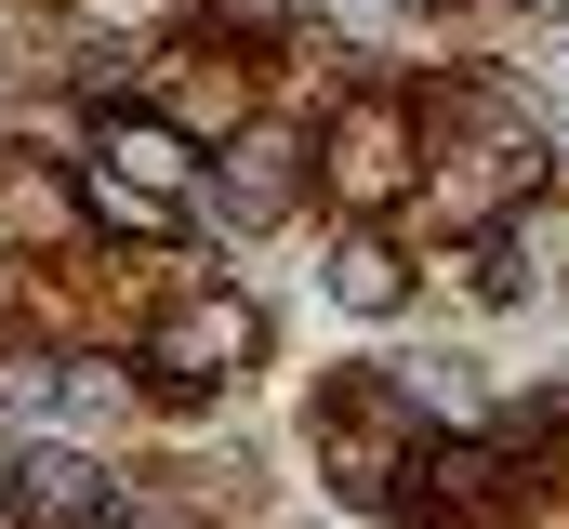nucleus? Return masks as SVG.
I'll return each mask as SVG.
<instances>
[{
  "label": "nucleus",
  "mask_w": 569,
  "mask_h": 529,
  "mask_svg": "<svg viewBox=\"0 0 569 529\" xmlns=\"http://www.w3.org/2000/svg\"><path fill=\"white\" fill-rule=\"evenodd\" d=\"M252 358H266V305H252V291L172 305V318L146 331V385H172V397H226Z\"/></svg>",
  "instance_id": "7ed1b4c3"
},
{
  "label": "nucleus",
  "mask_w": 569,
  "mask_h": 529,
  "mask_svg": "<svg viewBox=\"0 0 569 529\" xmlns=\"http://www.w3.org/2000/svg\"><path fill=\"white\" fill-rule=\"evenodd\" d=\"M543 186V146H463L450 172H437V226H490V212H517Z\"/></svg>",
  "instance_id": "0eeeda50"
},
{
  "label": "nucleus",
  "mask_w": 569,
  "mask_h": 529,
  "mask_svg": "<svg viewBox=\"0 0 569 529\" xmlns=\"http://www.w3.org/2000/svg\"><path fill=\"white\" fill-rule=\"evenodd\" d=\"M0 410L27 423V437H107L133 385L107 371V358H53V345H0Z\"/></svg>",
  "instance_id": "39448f33"
},
{
  "label": "nucleus",
  "mask_w": 569,
  "mask_h": 529,
  "mask_svg": "<svg viewBox=\"0 0 569 529\" xmlns=\"http://www.w3.org/2000/svg\"><path fill=\"white\" fill-rule=\"evenodd\" d=\"M291 199H305V146H291V132H239V146L212 159V212H226V226H279Z\"/></svg>",
  "instance_id": "423d86ee"
},
{
  "label": "nucleus",
  "mask_w": 569,
  "mask_h": 529,
  "mask_svg": "<svg viewBox=\"0 0 569 529\" xmlns=\"http://www.w3.org/2000/svg\"><path fill=\"white\" fill-rule=\"evenodd\" d=\"M80 226H120V239H159V226H172V199H146V186H120V172H80Z\"/></svg>",
  "instance_id": "f8f14e48"
},
{
  "label": "nucleus",
  "mask_w": 569,
  "mask_h": 529,
  "mask_svg": "<svg viewBox=\"0 0 569 529\" xmlns=\"http://www.w3.org/2000/svg\"><path fill=\"white\" fill-rule=\"evenodd\" d=\"M80 13H93V27H159L172 0H80Z\"/></svg>",
  "instance_id": "ddd939ff"
},
{
  "label": "nucleus",
  "mask_w": 569,
  "mask_h": 529,
  "mask_svg": "<svg viewBox=\"0 0 569 529\" xmlns=\"http://www.w3.org/2000/svg\"><path fill=\"white\" fill-rule=\"evenodd\" d=\"M331 305H345V318H398V305H411V264H398L385 226H345V239H331Z\"/></svg>",
  "instance_id": "9d476101"
},
{
  "label": "nucleus",
  "mask_w": 569,
  "mask_h": 529,
  "mask_svg": "<svg viewBox=\"0 0 569 529\" xmlns=\"http://www.w3.org/2000/svg\"><path fill=\"white\" fill-rule=\"evenodd\" d=\"M425 463V410L398 385H331L318 397V477L345 503H398V477Z\"/></svg>",
  "instance_id": "f257e3e1"
},
{
  "label": "nucleus",
  "mask_w": 569,
  "mask_h": 529,
  "mask_svg": "<svg viewBox=\"0 0 569 529\" xmlns=\"http://www.w3.org/2000/svg\"><path fill=\"white\" fill-rule=\"evenodd\" d=\"M226 27H252V40H266V27H291V0H226Z\"/></svg>",
  "instance_id": "4468645a"
},
{
  "label": "nucleus",
  "mask_w": 569,
  "mask_h": 529,
  "mask_svg": "<svg viewBox=\"0 0 569 529\" xmlns=\"http://www.w3.org/2000/svg\"><path fill=\"white\" fill-rule=\"evenodd\" d=\"M530 13H569V0H530Z\"/></svg>",
  "instance_id": "2eb2a0df"
},
{
  "label": "nucleus",
  "mask_w": 569,
  "mask_h": 529,
  "mask_svg": "<svg viewBox=\"0 0 569 529\" xmlns=\"http://www.w3.org/2000/svg\"><path fill=\"white\" fill-rule=\"evenodd\" d=\"M411 477H425V503H450V517L503 503V450H490V437H450V450H425Z\"/></svg>",
  "instance_id": "9b49d317"
},
{
  "label": "nucleus",
  "mask_w": 569,
  "mask_h": 529,
  "mask_svg": "<svg viewBox=\"0 0 569 529\" xmlns=\"http://www.w3.org/2000/svg\"><path fill=\"white\" fill-rule=\"evenodd\" d=\"M93 172H120V186H146V199H186V186H199V146H186L172 120H133V107H120V120L93 132Z\"/></svg>",
  "instance_id": "6e6552de"
},
{
  "label": "nucleus",
  "mask_w": 569,
  "mask_h": 529,
  "mask_svg": "<svg viewBox=\"0 0 569 529\" xmlns=\"http://www.w3.org/2000/svg\"><path fill=\"white\" fill-rule=\"evenodd\" d=\"M0 529H13V490H0Z\"/></svg>",
  "instance_id": "dca6fc26"
},
{
  "label": "nucleus",
  "mask_w": 569,
  "mask_h": 529,
  "mask_svg": "<svg viewBox=\"0 0 569 529\" xmlns=\"http://www.w3.org/2000/svg\"><path fill=\"white\" fill-rule=\"evenodd\" d=\"M318 172H331V199H345V226H371V212H398V199L425 186V132H411V107H398V93H358V107L331 120V146H318Z\"/></svg>",
  "instance_id": "f03ea898"
},
{
  "label": "nucleus",
  "mask_w": 569,
  "mask_h": 529,
  "mask_svg": "<svg viewBox=\"0 0 569 529\" xmlns=\"http://www.w3.org/2000/svg\"><path fill=\"white\" fill-rule=\"evenodd\" d=\"M0 239H13V252L80 239V186H67V172H40V159H0Z\"/></svg>",
  "instance_id": "1a4fd4ad"
},
{
  "label": "nucleus",
  "mask_w": 569,
  "mask_h": 529,
  "mask_svg": "<svg viewBox=\"0 0 569 529\" xmlns=\"http://www.w3.org/2000/svg\"><path fill=\"white\" fill-rule=\"evenodd\" d=\"M0 490H13V529H120L133 517V490L80 450V437H0Z\"/></svg>",
  "instance_id": "20e7f679"
}]
</instances>
